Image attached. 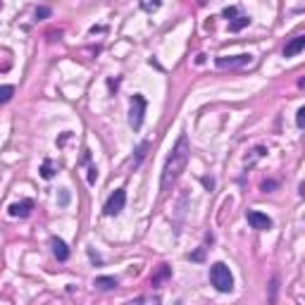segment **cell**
I'll return each instance as SVG.
<instances>
[{
  "label": "cell",
  "instance_id": "cell-1",
  "mask_svg": "<svg viewBox=\"0 0 305 305\" xmlns=\"http://www.w3.org/2000/svg\"><path fill=\"white\" fill-rule=\"evenodd\" d=\"M188 155H191V145H188V136L186 134H181L177 145L172 148V153H169V158L164 162V169H162V179H160V191H169L177 179L181 177V172L186 169V162H188Z\"/></svg>",
  "mask_w": 305,
  "mask_h": 305
},
{
  "label": "cell",
  "instance_id": "cell-16",
  "mask_svg": "<svg viewBox=\"0 0 305 305\" xmlns=\"http://www.w3.org/2000/svg\"><path fill=\"white\" fill-rule=\"evenodd\" d=\"M234 15H236V7H227L224 10V17H234Z\"/></svg>",
  "mask_w": 305,
  "mask_h": 305
},
{
  "label": "cell",
  "instance_id": "cell-17",
  "mask_svg": "<svg viewBox=\"0 0 305 305\" xmlns=\"http://www.w3.org/2000/svg\"><path fill=\"white\" fill-rule=\"evenodd\" d=\"M203 184H205V186H208V188H212V186H215V181H212V179H208V177H205V179H203Z\"/></svg>",
  "mask_w": 305,
  "mask_h": 305
},
{
  "label": "cell",
  "instance_id": "cell-8",
  "mask_svg": "<svg viewBox=\"0 0 305 305\" xmlns=\"http://www.w3.org/2000/svg\"><path fill=\"white\" fill-rule=\"evenodd\" d=\"M303 48H305V36H296L291 43H286V48H284V57H293V55L301 53Z\"/></svg>",
  "mask_w": 305,
  "mask_h": 305
},
{
  "label": "cell",
  "instance_id": "cell-7",
  "mask_svg": "<svg viewBox=\"0 0 305 305\" xmlns=\"http://www.w3.org/2000/svg\"><path fill=\"white\" fill-rule=\"evenodd\" d=\"M31 208H34V200H22V203H12L7 210L12 217H26L31 212Z\"/></svg>",
  "mask_w": 305,
  "mask_h": 305
},
{
  "label": "cell",
  "instance_id": "cell-13",
  "mask_svg": "<svg viewBox=\"0 0 305 305\" xmlns=\"http://www.w3.org/2000/svg\"><path fill=\"white\" fill-rule=\"evenodd\" d=\"M248 22H251L248 17H236V22H232V24H229V29H232V31H238V29H243Z\"/></svg>",
  "mask_w": 305,
  "mask_h": 305
},
{
  "label": "cell",
  "instance_id": "cell-3",
  "mask_svg": "<svg viewBox=\"0 0 305 305\" xmlns=\"http://www.w3.org/2000/svg\"><path fill=\"white\" fill-rule=\"evenodd\" d=\"M145 98L141 93H136L134 98H131V110H129V124L131 129H141L143 124V115H145Z\"/></svg>",
  "mask_w": 305,
  "mask_h": 305
},
{
  "label": "cell",
  "instance_id": "cell-6",
  "mask_svg": "<svg viewBox=\"0 0 305 305\" xmlns=\"http://www.w3.org/2000/svg\"><path fill=\"white\" fill-rule=\"evenodd\" d=\"M248 224H251L253 229H260V232L272 229V219H269L265 212H258V210H251V212H248Z\"/></svg>",
  "mask_w": 305,
  "mask_h": 305
},
{
  "label": "cell",
  "instance_id": "cell-9",
  "mask_svg": "<svg viewBox=\"0 0 305 305\" xmlns=\"http://www.w3.org/2000/svg\"><path fill=\"white\" fill-rule=\"evenodd\" d=\"M53 253L60 262H65V260L70 258V248H67V243H65L62 238H53Z\"/></svg>",
  "mask_w": 305,
  "mask_h": 305
},
{
  "label": "cell",
  "instance_id": "cell-12",
  "mask_svg": "<svg viewBox=\"0 0 305 305\" xmlns=\"http://www.w3.org/2000/svg\"><path fill=\"white\" fill-rule=\"evenodd\" d=\"M12 95H15V89H12V86H0V105L7 103Z\"/></svg>",
  "mask_w": 305,
  "mask_h": 305
},
{
  "label": "cell",
  "instance_id": "cell-10",
  "mask_svg": "<svg viewBox=\"0 0 305 305\" xmlns=\"http://www.w3.org/2000/svg\"><path fill=\"white\" fill-rule=\"evenodd\" d=\"M93 286H100V288H115V286H117V279H115V277H95Z\"/></svg>",
  "mask_w": 305,
  "mask_h": 305
},
{
  "label": "cell",
  "instance_id": "cell-4",
  "mask_svg": "<svg viewBox=\"0 0 305 305\" xmlns=\"http://www.w3.org/2000/svg\"><path fill=\"white\" fill-rule=\"evenodd\" d=\"M124 203H126L124 188H117V191H115V193L108 198V203H105V215H108V217L119 215V212L124 210Z\"/></svg>",
  "mask_w": 305,
  "mask_h": 305
},
{
  "label": "cell",
  "instance_id": "cell-14",
  "mask_svg": "<svg viewBox=\"0 0 305 305\" xmlns=\"http://www.w3.org/2000/svg\"><path fill=\"white\" fill-rule=\"evenodd\" d=\"M296 124H298V129H303V124H305V108L298 110V115H296Z\"/></svg>",
  "mask_w": 305,
  "mask_h": 305
},
{
  "label": "cell",
  "instance_id": "cell-5",
  "mask_svg": "<svg viewBox=\"0 0 305 305\" xmlns=\"http://www.w3.org/2000/svg\"><path fill=\"white\" fill-rule=\"evenodd\" d=\"M253 60V55H234V57H217V67L219 70H234V67H241V65H248Z\"/></svg>",
  "mask_w": 305,
  "mask_h": 305
},
{
  "label": "cell",
  "instance_id": "cell-2",
  "mask_svg": "<svg viewBox=\"0 0 305 305\" xmlns=\"http://www.w3.org/2000/svg\"><path fill=\"white\" fill-rule=\"evenodd\" d=\"M210 282H212V286L217 291H222V293H229L234 288V274L232 269L227 267L224 262H215L212 267H210Z\"/></svg>",
  "mask_w": 305,
  "mask_h": 305
},
{
  "label": "cell",
  "instance_id": "cell-15",
  "mask_svg": "<svg viewBox=\"0 0 305 305\" xmlns=\"http://www.w3.org/2000/svg\"><path fill=\"white\" fill-rule=\"evenodd\" d=\"M36 17H38V19L50 17V10H48V7H38V10H36Z\"/></svg>",
  "mask_w": 305,
  "mask_h": 305
},
{
  "label": "cell",
  "instance_id": "cell-11",
  "mask_svg": "<svg viewBox=\"0 0 305 305\" xmlns=\"http://www.w3.org/2000/svg\"><path fill=\"white\" fill-rule=\"evenodd\" d=\"M41 177H43V179H53L55 177V169H53V162L50 160L43 162V167H41Z\"/></svg>",
  "mask_w": 305,
  "mask_h": 305
}]
</instances>
